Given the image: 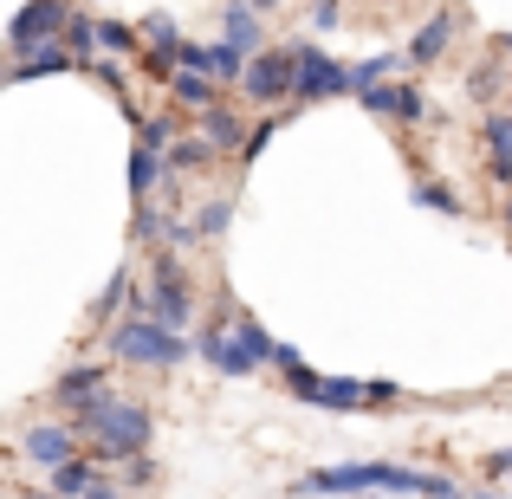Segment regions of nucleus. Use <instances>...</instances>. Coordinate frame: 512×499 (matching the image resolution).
Listing matches in <instances>:
<instances>
[{"mask_svg": "<svg viewBox=\"0 0 512 499\" xmlns=\"http://www.w3.org/2000/svg\"><path fill=\"white\" fill-rule=\"evenodd\" d=\"M318 493H350V487H389V493H422V499H454L448 480L415 474V467H331V474H312Z\"/></svg>", "mask_w": 512, "mask_h": 499, "instance_id": "f257e3e1", "label": "nucleus"}, {"mask_svg": "<svg viewBox=\"0 0 512 499\" xmlns=\"http://www.w3.org/2000/svg\"><path fill=\"white\" fill-rule=\"evenodd\" d=\"M78 428H91L104 454H137L143 435H150V415H143V409H124V402H111V396H98V402H85V409H78Z\"/></svg>", "mask_w": 512, "mask_h": 499, "instance_id": "f03ea898", "label": "nucleus"}, {"mask_svg": "<svg viewBox=\"0 0 512 499\" xmlns=\"http://www.w3.org/2000/svg\"><path fill=\"white\" fill-rule=\"evenodd\" d=\"M279 363L292 370V389H299L305 402H325V409H357V402H389L396 396V383H325V376L299 370V357H292L286 344H279Z\"/></svg>", "mask_w": 512, "mask_h": 499, "instance_id": "7ed1b4c3", "label": "nucleus"}, {"mask_svg": "<svg viewBox=\"0 0 512 499\" xmlns=\"http://www.w3.org/2000/svg\"><path fill=\"white\" fill-rule=\"evenodd\" d=\"M201 350H208V363H214V370H227V376H247L260 357H279V344H273V337H266L260 325H253V318H240V331H234V337L208 331V337H201Z\"/></svg>", "mask_w": 512, "mask_h": 499, "instance_id": "20e7f679", "label": "nucleus"}, {"mask_svg": "<svg viewBox=\"0 0 512 499\" xmlns=\"http://www.w3.org/2000/svg\"><path fill=\"white\" fill-rule=\"evenodd\" d=\"M117 357H130V363H175L182 344H175V331H163L156 318H143V325L117 331Z\"/></svg>", "mask_w": 512, "mask_h": 499, "instance_id": "39448f33", "label": "nucleus"}, {"mask_svg": "<svg viewBox=\"0 0 512 499\" xmlns=\"http://www.w3.org/2000/svg\"><path fill=\"white\" fill-rule=\"evenodd\" d=\"M247 91L253 98H286V91H299V59H286V52L253 59L247 65Z\"/></svg>", "mask_w": 512, "mask_h": 499, "instance_id": "423d86ee", "label": "nucleus"}, {"mask_svg": "<svg viewBox=\"0 0 512 499\" xmlns=\"http://www.w3.org/2000/svg\"><path fill=\"white\" fill-rule=\"evenodd\" d=\"M344 85H357V72L331 65L325 52H299V91L305 98H325V91H344Z\"/></svg>", "mask_w": 512, "mask_h": 499, "instance_id": "0eeeda50", "label": "nucleus"}, {"mask_svg": "<svg viewBox=\"0 0 512 499\" xmlns=\"http://www.w3.org/2000/svg\"><path fill=\"white\" fill-rule=\"evenodd\" d=\"M65 20H72V13H65V7H26V13H20V20H13V46H20V52H26V46H33V39H39V33H59V26H65Z\"/></svg>", "mask_w": 512, "mask_h": 499, "instance_id": "6e6552de", "label": "nucleus"}, {"mask_svg": "<svg viewBox=\"0 0 512 499\" xmlns=\"http://www.w3.org/2000/svg\"><path fill=\"white\" fill-rule=\"evenodd\" d=\"M363 104H370V111H389V117H422V98L402 91V85H370V91H363Z\"/></svg>", "mask_w": 512, "mask_h": 499, "instance_id": "1a4fd4ad", "label": "nucleus"}, {"mask_svg": "<svg viewBox=\"0 0 512 499\" xmlns=\"http://www.w3.org/2000/svg\"><path fill=\"white\" fill-rule=\"evenodd\" d=\"M65 448H72V441H65V428H33V435H26V454H33V461H46V467H72V461H65Z\"/></svg>", "mask_w": 512, "mask_h": 499, "instance_id": "9d476101", "label": "nucleus"}, {"mask_svg": "<svg viewBox=\"0 0 512 499\" xmlns=\"http://www.w3.org/2000/svg\"><path fill=\"white\" fill-rule=\"evenodd\" d=\"M52 487H59V493H91L98 480H91L85 461H72V467H59V474H52Z\"/></svg>", "mask_w": 512, "mask_h": 499, "instance_id": "9b49d317", "label": "nucleus"}, {"mask_svg": "<svg viewBox=\"0 0 512 499\" xmlns=\"http://www.w3.org/2000/svg\"><path fill=\"white\" fill-rule=\"evenodd\" d=\"M175 98H182V104H208V98H214V85H208L201 72H182V78H175Z\"/></svg>", "mask_w": 512, "mask_h": 499, "instance_id": "f8f14e48", "label": "nucleus"}, {"mask_svg": "<svg viewBox=\"0 0 512 499\" xmlns=\"http://www.w3.org/2000/svg\"><path fill=\"white\" fill-rule=\"evenodd\" d=\"M98 383H104V370H72V376L59 383V396L72 402V396H85V389H98Z\"/></svg>", "mask_w": 512, "mask_h": 499, "instance_id": "ddd939ff", "label": "nucleus"}, {"mask_svg": "<svg viewBox=\"0 0 512 499\" xmlns=\"http://www.w3.org/2000/svg\"><path fill=\"white\" fill-rule=\"evenodd\" d=\"M487 137H493V150H500V175H512V117H500Z\"/></svg>", "mask_w": 512, "mask_h": 499, "instance_id": "4468645a", "label": "nucleus"}, {"mask_svg": "<svg viewBox=\"0 0 512 499\" xmlns=\"http://www.w3.org/2000/svg\"><path fill=\"white\" fill-rule=\"evenodd\" d=\"M201 143H240V124L214 111V117H208V137H201Z\"/></svg>", "mask_w": 512, "mask_h": 499, "instance_id": "2eb2a0df", "label": "nucleus"}, {"mask_svg": "<svg viewBox=\"0 0 512 499\" xmlns=\"http://www.w3.org/2000/svg\"><path fill=\"white\" fill-rule=\"evenodd\" d=\"M441 39H448V20H435V26L422 33V46H415V59H435V52H441Z\"/></svg>", "mask_w": 512, "mask_h": 499, "instance_id": "dca6fc26", "label": "nucleus"}, {"mask_svg": "<svg viewBox=\"0 0 512 499\" xmlns=\"http://www.w3.org/2000/svg\"><path fill=\"white\" fill-rule=\"evenodd\" d=\"M98 39H104V46H111V52H130V33H124V26H117V20H104V26H98Z\"/></svg>", "mask_w": 512, "mask_h": 499, "instance_id": "f3484780", "label": "nucleus"}, {"mask_svg": "<svg viewBox=\"0 0 512 499\" xmlns=\"http://www.w3.org/2000/svg\"><path fill=\"white\" fill-rule=\"evenodd\" d=\"M422 201H428V208H441V214H454V208H461V201H454V195H448V188H435V182H428V188H422Z\"/></svg>", "mask_w": 512, "mask_h": 499, "instance_id": "a211bd4d", "label": "nucleus"}, {"mask_svg": "<svg viewBox=\"0 0 512 499\" xmlns=\"http://www.w3.org/2000/svg\"><path fill=\"white\" fill-rule=\"evenodd\" d=\"M85 499H124V493H117V487H104V480H98V487H91Z\"/></svg>", "mask_w": 512, "mask_h": 499, "instance_id": "6ab92c4d", "label": "nucleus"}, {"mask_svg": "<svg viewBox=\"0 0 512 499\" xmlns=\"http://www.w3.org/2000/svg\"><path fill=\"white\" fill-rule=\"evenodd\" d=\"M493 467H500V474H506V480H512V454H500V461H493Z\"/></svg>", "mask_w": 512, "mask_h": 499, "instance_id": "aec40b11", "label": "nucleus"}]
</instances>
